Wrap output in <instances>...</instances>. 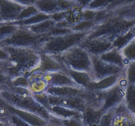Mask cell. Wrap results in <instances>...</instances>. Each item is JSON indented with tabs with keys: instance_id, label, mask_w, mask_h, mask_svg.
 <instances>
[{
	"instance_id": "8992f818",
	"label": "cell",
	"mask_w": 135,
	"mask_h": 126,
	"mask_svg": "<svg viewBox=\"0 0 135 126\" xmlns=\"http://www.w3.org/2000/svg\"><path fill=\"white\" fill-rule=\"evenodd\" d=\"M54 56L63 64L65 68L86 72L91 74L90 55L79 45L75 46L60 55Z\"/></svg>"
},
{
	"instance_id": "30bf717a",
	"label": "cell",
	"mask_w": 135,
	"mask_h": 126,
	"mask_svg": "<svg viewBox=\"0 0 135 126\" xmlns=\"http://www.w3.org/2000/svg\"><path fill=\"white\" fill-rule=\"evenodd\" d=\"M48 97L51 106H63L82 112L88 104L86 100L82 97H59L51 95H48Z\"/></svg>"
},
{
	"instance_id": "ac0fdd59",
	"label": "cell",
	"mask_w": 135,
	"mask_h": 126,
	"mask_svg": "<svg viewBox=\"0 0 135 126\" xmlns=\"http://www.w3.org/2000/svg\"><path fill=\"white\" fill-rule=\"evenodd\" d=\"M98 56L100 58V59L104 60L105 62L124 68V69L129 64L123 56L121 51L115 48H112L110 50Z\"/></svg>"
},
{
	"instance_id": "681fc988",
	"label": "cell",
	"mask_w": 135,
	"mask_h": 126,
	"mask_svg": "<svg viewBox=\"0 0 135 126\" xmlns=\"http://www.w3.org/2000/svg\"><path fill=\"white\" fill-rule=\"evenodd\" d=\"M50 125H51V124H50ZM51 126H54V125H51Z\"/></svg>"
},
{
	"instance_id": "e0dca14e",
	"label": "cell",
	"mask_w": 135,
	"mask_h": 126,
	"mask_svg": "<svg viewBox=\"0 0 135 126\" xmlns=\"http://www.w3.org/2000/svg\"><path fill=\"white\" fill-rule=\"evenodd\" d=\"M104 114L101 110L88 104L83 112L82 122L83 126H98Z\"/></svg>"
},
{
	"instance_id": "d4e9b609",
	"label": "cell",
	"mask_w": 135,
	"mask_h": 126,
	"mask_svg": "<svg viewBox=\"0 0 135 126\" xmlns=\"http://www.w3.org/2000/svg\"><path fill=\"white\" fill-rule=\"evenodd\" d=\"M124 104L129 112L135 117V84H129L127 87Z\"/></svg>"
},
{
	"instance_id": "3957f363",
	"label": "cell",
	"mask_w": 135,
	"mask_h": 126,
	"mask_svg": "<svg viewBox=\"0 0 135 126\" xmlns=\"http://www.w3.org/2000/svg\"><path fill=\"white\" fill-rule=\"evenodd\" d=\"M88 32H73L59 36L44 35L36 49L39 52L58 55L69 49L79 45L88 35Z\"/></svg>"
},
{
	"instance_id": "d6986e66",
	"label": "cell",
	"mask_w": 135,
	"mask_h": 126,
	"mask_svg": "<svg viewBox=\"0 0 135 126\" xmlns=\"http://www.w3.org/2000/svg\"><path fill=\"white\" fill-rule=\"evenodd\" d=\"M51 114L61 119L76 118L82 120L83 112L78 110H72L61 106H51L49 110Z\"/></svg>"
},
{
	"instance_id": "74e56055",
	"label": "cell",
	"mask_w": 135,
	"mask_h": 126,
	"mask_svg": "<svg viewBox=\"0 0 135 126\" xmlns=\"http://www.w3.org/2000/svg\"><path fill=\"white\" fill-rule=\"evenodd\" d=\"M11 80V77L1 65V66H0V85L3 86L7 85L10 82Z\"/></svg>"
},
{
	"instance_id": "52a82bcc",
	"label": "cell",
	"mask_w": 135,
	"mask_h": 126,
	"mask_svg": "<svg viewBox=\"0 0 135 126\" xmlns=\"http://www.w3.org/2000/svg\"><path fill=\"white\" fill-rule=\"evenodd\" d=\"M43 35H36L26 27L20 26L15 32L0 41V46L37 49Z\"/></svg>"
},
{
	"instance_id": "60d3db41",
	"label": "cell",
	"mask_w": 135,
	"mask_h": 126,
	"mask_svg": "<svg viewBox=\"0 0 135 126\" xmlns=\"http://www.w3.org/2000/svg\"><path fill=\"white\" fill-rule=\"evenodd\" d=\"M8 123H5V122H0V126H5V125Z\"/></svg>"
},
{
	"instance_id": "7c38bea8",
	"label": "cell",
	"mask_w": 135,
	"mask_h": 126,
	"mask_svg": "<svg viewBox=\"0 0 135 126\" xmlns=\"http://www.w3.org/2000/svg\"><path fill=\"white\" fill-rule=\"evenodd\" d=\"M40 63L38 68L35 71L43 74L65 70L63 64L57 59L54 55L40 52Z\"/></svg>"
},
{
	"instance_id": "f1b7e54d",
	"label": "cell",
	"mask_w": 135,
	"mask_h": 126,
	"mask_svg": "<svg viewBox=\"0 0 135 126\" xmlns=\"http://www.w3.org/2000/svg\"><path fill=\"white\" fill-rule=\"evenodd\" d=\"M121 51L128 63L135 61V38Z\"/></svg>"
},
{
	"instance_id": "7bdbcfd3",
	"label": "cell",
	"mask_w": 135,
	"mask_h": 126,
	"mask_svg": "<svg viewBox=\"0 0 135 126\" xmlns=\"http://www.w3.org/2000/svg\"><path fill=\"white\" fill-rule=\"evenodd\" d=\"M133 32H134V37H135V25H134V26H133Z\"/></svg>"
},
{
	"instance_id": "5bb4252c",
	"label": "cell",
	"mask_w": 135,
	"mask_h": 126,
	"mask_svg": "<svg viewBox=\"0 0 135 126\" xmlns=\"http://www.w3.org/2000/svg\"><path fill=\"white\" fill-rule=\"evenodd\" d=\"M44 78L47 81L48 86H70L80 87L75 83V81L65 70L46 74H44Z\"/></svg>"
},
{
	"instance_id": "603a6c76",
	"label": "cell",
	"mask_w": 135,
	"mask_h": 126,
	"mask_svg": "<svg viewBox=\"0 0 135 126\" xmlns=\"http://www.w3.org/2000/svg\"><path fill=\"white\" fill-rule=\"evenodd\" d=\"M55 23L56 22L55 21L50 18L47 20L44 21V22H40V23L32 25V26H27L26 28L36 35H43L47 34L51 29L54 28L55 26Z\"/></svg>"
},
{
	"instance_id": "b9f144b4",
	"label": "cell",
	"mask_w": 135,
	"mask_h": 126,
	"mask_svg": "<svg viewBox=\"0 0 135 126\" xmlns=\"http://www.w3.org/2000/svg\"><path fill=\"white\" fill-rule=\"evenodd\" d=\"M3 87L2 85H0V99H1V91L3 90Z\"/></svg>"
},
{
	"instance_id": "4fadbf2b",
	"label": "cell",
	"mask_w": 135,
	"mask_h": 126,
	"mask_svg": "<svg viewBox=\"0 0 135 126\" xmlns=\"http://www.w3.org/2000/svg\"><path fill=\"white\" fill-rule=\"evenodd\" d=\"M48 95L59 97H82L84 98L86 94L87 90L80 87L70 86H48L45 91Z\"/></svg>"
},
{
	"instance_id": "44dd1931",
	"label": "cell",
	"mask_w": 135,
	"mask_h": 126,
	"mask_svg": "<svg viewBox=\"0 0 135 126\" xmlns=\"http://www.w3.org/2000/svg\"><path fill=\"white\" fill-rule=\"evenodd\" d=\"M29 79L30 81V90L33 94L45 92L48 87L47 81L44 78V74L40 72L34 71L29 77Z\"/></svg>"
},
{
	"instance_id": "6da1fadb",
	"label": "cell",
	"mask_w": 135,
	"mask_h": 126,
	"mask_svg": "<svg viewBox=\"0 0 135 126\" xmlns=\"http://www.w3.org/2000/svg\"><path fill=\"white\" fill-rule=\"evenodd\" d=\"M9 53V59L3 62L2 67L11 79L24 76L29 77L38 68L40 55L36 49L2 47Z\"/></svg>"
},
{
	"instance_id": "277c9868",
	"label": "cell",
	"mask_w": 135,
	"mask_h": 126,
	"mask_svg": "<svg viewBox=\"0 0 135 126\" xmlns=\"http://www.w3.org/2000/svg\"><path fill=\"white\" fill-rule=\"evenodd\" d=\"M134 25L135 20L123 18L112 12L110 17L88 32L86 38L108 37L113 41L118 35L133 28Z\"/></svg>"
},
{
	"instance_id": "f546056e",
	"label": "cell",
	"mask_w": 135,
	"mask_h": 126,
	"mask_svg": "<svg viewBox=\"0 0 135 126\" xmlns=\"http://www.w3.org/2000/svg\"><path fill=\"white\" fill-rule=\"evenodd\" d=\"M39 13V10L37 9L36 7L34 4H32V5L26 7L25 9L22 10V12L18 14L15 21H21L28 19Z\"/></svg>"
},
{
	"instance_id": "484cf974",
	"label": "cell",
	"mask_w": 135,
	"mask_h": 126,
	"mask_svg": "<svg viewBox=\"0 0 135 126\" xmlns=\"http://www.w3.org/2000/svg\"><path fill=\"white\" fill-rule=\"evenodd\" d=\"M19 27V26L15 23L14 21H2L0 22V41L12 35Z\"/></svg>"
},
{
	"instance_id": "8fae6325",
	"label": "cell",
	"mask_w": 135,
	"mask_h": 126,
	"mask_svg": "<svg viewBox=\"0 0 135 126\" xmlns=\"http://www.w3.org/2000/svg\"><path fill=\"white\" fill-rule=\"evenodd\" d=\"M26 7L20 1L0 0V15L3 21H15L18 14Z\"/></svg>"
},
{
	"instance_id": "e575fe53",
	"label": "cell",
	"mask_w": 135,
	"mask_h": 126,
	"mask_svg": "<svg viewBox=\"0 0 135 126\" xmlns=\"http://www.w3.org/2000/svg\"><path fill=\"white\" fill-rule=\"evenodd\" d=\"M114 109L105 113L103 115L98 126H113V118L114 116Z\"/></svg>"
},
{
	"instance_id": "cb8c5ba5",
	"label": "cell",
	"mask_w": 135,
	"mask_h": 126,
	"mask_svg": "<svg viewBox=\"0 0 135 126\" xmlns=\"http://www.w3.org/2000/svg\"><path fill=\"white\" fill-rule=\"evenodd\" d=\"M135 38L133 28L129 30L121 35H118L113 41L112 48H115L119 51H121L124 47H126Z\"/></svg>"
},
{
	"instance_id": "7402d4cb",
	"label": "cell",
	"mask_w": 135,
	"mask_h": 126,
	"mask_svg": "<svg viewBox=\"0 0 135 126\" xmlns=\"http://www.w3.org/2000/svg\"><path fill=\"white\" fill-rule=\"evenodd\" d=\"M39 12L51 15L60 11L58 0H36L33 1Z\"/></svg>"
},
{
	"instance_id": "2e32d148",
	"label": "cell",
	"mask_w": 135,
	"mask_h": 126,
	"mask_svg": "<svg viewBox=\"0 0 135 126\" xmlns=\"http://www.w3.org/2000/svg\"><path fill=\"white\" fill-rule=\"evenodd\" d=\"M7 104V103H6ZM8 109L11 112V113L15 114L17 116L20 117L21 119H23L25 122L30 126H46L48 122L45 120L44 118L40 117L37 114H34L30 112L22 110L21 109L16 108L10 105L7 104Z\"/></svg>"
},
{
	"instance_id": "d590c367",
	"label": "cell",
	"mask_w": 135,
	"mask_h": 126,
	"mask_svg": "<svg viewBox=\"0 0 135 126\" xmlns=\"http://www.w3.org/2000/svg\"><path fill=\"white\" fill-rule=\"evenodd\" d=\"M9 123L13 126H30L20 117L13 113L9 119Z\"/></svg>"
},
{
	"instance_id": "bcb514c9",
	"label": "cell",
	"mask_w": 135,
	"mask_h": 126,
	"mask_svg": "<svg viewBox=\"0 0 135 126\" xmlns=\"http://www.w3.org/2000/svg\"><path fill=\"white\" fill-rule=\"evenodd\" d=\"M0 122H4V121H3V119H1V118H0ZM5 123H6V122H5Z\"/></svg>"
},
{
	"instance_id": "ffe728a7",
	"label": "cell",
	"mask_w": 135,
	"mask_h": 126,
	"mask_svg": "<svg viewBox=\"0 0 135 126\" xmlns=\"http://www.w3.org/2000/svg\"><path fill=\"white\" fill-rule=\"evenodd\" d=\"M65 72L71 77L78 86L83 89H86L89 84L92 81V76L88 72L74 70L67 68L65 69Z\"/></svg>"
},
{
	"instance_id": "ee69618b",
	"label": "cell",
	"mask_w": 135,
	"mask_h": 126,
	"mask_svg": "<svg viewBox=\"0 0 135 126\" xmlns=\"http://www.w3.org/2000/svg\"><path fill=\"white\" fill-rule=\"evenodd\" d=\"M5 126H13V125H11L9 123H7Z\"/></svg>"
},
{
	"instance_id": "4316f807",
	"label": "cell",
	"mask_w": 135,
	"mask_h": 126,
	"mask_svg": "<svg viewBox=\"0 0 135 126\" xmlns=\"http://www.w3.org/2000/svg\"><path fill=\"white\" fill-rule=\"evenodd\" d=\"M50 19V15L45 13H38L36 15L33 16L32 17L28 19L23 20L21 21H14L15 23L19 26H24V27H27V26H32L36 24L40 23V22H44L45 20Z\"/></svg>"
},
{
	"instance_id": "f35d334b",
	"label": "cell",
	"mask_w": 135,
	"mask_h": 126,
	"mask_svg": "<svg viewBox=\"0 0 135 126\" xmlns=\"http://www.w3.org/2000/svg\"><path fill=\"white\" fill-rule=\"evenodd\" d=\"M9 53L0 46V62L6 61L9 59Z\"/></svg>"
},
{
	"instance_id": "7a4b0ae2",
	"label": "cell",
	"mask_w": 135,
	"mask_h": 126,
	"mask_svg": "<svg viewBox=\"0 0 135 126\" xmlns=\"http://www.w3.org/2000/svg\"><path fill=\"white\" fill-rule=\"evenodd\" d=\"M128 85L129 83L124 75L117 85L108 90L99 92L87 90L85 99L88 104L100 109L105 114L123 103Z\"/></svg>"
},
{
	"instance_id": "d6a6232c",
	"label": "cell",
	"mask_w": 135,
	"mask_h": 126,
	"mask_svg": "<svg viewBox=\"0 0 135 126\" xmlns=\"http://www.w3.org/2000/svg\"><path fill=\"white\" fill-rule=\"evenodd\" d=\"M125 76L129 84H135V61L130 62L125 69Z\"/></svg>"
},
{
	"instance_id": "5b68a950",
	"label": "cell",
	"mask_w": 135,
	"mask_h": 126,
	"mask_svg": "<svg viewBox=\"0 0 135 126\" xmlns=\"http://www.w3.org/2000/svg\"><path fill=\"white\" fill-rule=\"evenodd\" d=\"M1 98L7 104L16 108L26 110L37 114L47 122H50L53 117L51 113L47 109L35 101L33 98V96L28 97H21L3 87V90L1 93Z\"/></svg>"
},
{
	"instance_id": "ba28073f",
	"label": "cell",
	"mask_w": 135,
	"mask_h": 126,
	"mask_svg": "<svg viewBox=\"0 0 135 126\" xmlns=\"http://www.w3.org/2000/svg\"><path fill=\"white\" fill-rule=\"evenodd\" d=\"M92 60V72L91 76L92 81H99L105 77L123 73L125 69L116 66L112 65L100 59L98 56L90 55Z\"/></svg>"
},
{
	"instance_id": "83f0119b",
	"label": "cell",
	"mask_w": 135,
	"mask_h": 126,
	"mask_svg": "<svg viewBox=\"0 0 135 126\" xmlns=\"http://www.w3.org/2000/svg\"><path fill=\"white\" fill-rule=\"evenodd\" d=\"M97 24H98L94 20H83L74 25L71 30L75 32H88Z\"/></svg>"
},
{
	"instance_id": "1f68e13d",
	"label": "cell",
	"mask_w": 135,
	"mask_h": 126,
	"mask_svg": "<svg viewBox=\"0 0 135 126\" xmlns=\"http://www.w3.org/2000/svg\"><path fill=\"white\" fill-rule=\"evenodd\" d=\"M10 83L11 85H13L15 87L30 89V79H29V77H25L24 76L13 77L11 80Z\"/></svg>"
},
{
	"instance_id": "4dcf8cb0",
	"label": "cell",
	"mask_w": 135,
	"mask_h": 126,
	"mask_svg": "<svg viewBox=\"0 0 135 126\" xmlns=\"http://www.w3.org/2000/svg\"><path fill=\"white\" fill-rule=\"evenodd\" d=\"M113 1H102V0H94L90 1L85 9L93 10H100L102 9H107Z\"/></svg>"
},
{
	"instance_id": "7dc6e473",
	"label": "cell",
	"mask_w": 135,
	"mask_h": 126,
	"mask_svg": "<svg viewBox=\"0 0 135 126\" xmlns=\"http://www.w3.org/2000/svg\"><path fill=\"white\" fill-rule=\"evenodd\" d=\"M46 126H51V125H50V123H47V125H46Z\"/></svg>"
},
{
	"instance_id": "8d00e7d4",
	"label": "cell",
	"mask_w": 135,
	"mask_h": 126,
	"mask_svg": "<svg viewBox=\"0 0 135 126\" xmlns=\"http://www.w3.org/2000/svg\"><path fill=\"white\" fill-rule=\"evenodd\" d=\"M61 126H83L82 120L76 118L61 119Z\"/></svg>"
},
{
	"instance_id": "836d02e7",
	"label": "cell",
	"mask_w": 135,
	"mask_h": 126,
	"mask_svg": "<svg viewBox=\"0 0 135 126\" xmlns=\"http://www.w3.org/2000/svg\"><path fill=\"white\" fill-rule=\"evenodd\" d=\"M32 96L35 101L38 102L40 104L47 109L48 111L50 110L51 106L50 103V101H49L48 94H46L45 92H43V93H38V94H33Z\"/></svg>"
},
{
	"instance_id": "ab89813d",
	"label": "cell",
	"mask_w": 135,
	"mask_h": 126,
	"mask_svg": "<svg viewBox=\"0 0 135 126\" xmlns=\"http://www.w3.org/2000/svg\"><path fill=\"white\" fill-rule=\"evenodd\" d=\"M129 126H135V118L133 119V120L132 121L131 123Z\"/></svg>"
},
{
	"instance_id": "c3c4849f",
	"label": "cell",
	"mask_w": 135,
	"mask_h": 126,
	"mask_svg": "<svg viewBox=\"0 0 135 126\" xmlns=\"http://www.w3.org/2000/svg\"><path fill=\"white\" fill-rule=\"evenodd\" d=\"M2 64H3V62H0V66H1Z\"/></svg>"
},
{
	"instance_id": "9c48e42d",
	"label": "cell",
	"mask_w": 135,
	"mask_h": 126,
	"mask_svg": "<svg viewBox=\"0 0 135 126\" xmlns=\"http://www.w3.org/2000/svg\"><path fill=\"white\" fill-rule=\"evenodd\" d=\"M113 40L108 37L86 38L80 44V47L85 49L90 55L100 56L112 48Z\"/></svg>"
},
{
	"instance_id": "9a60e30c",
	"label": "cell",
	"mask_w": 135,
	"mask_h": 126,
	"mask_svg": "<svg viewBox=\"0 0 135 126\" xmlns=\"http://www.w3.org/2000/svg\"><path fill=\"white\" fill-rule=\"evenodd\" d=\"M124 75L125 71L123 73L113 75L99 81H92L86 89L91 92H99L108 90L117 85Z\"/></svg>"
},
{
	"instance_id": "f6af8a7d",
	"label": "cell",
	"mask_w": 135,
	"mask_h": 126,
	"mask_svg": "<svg viewBox=\"0 0 135 126\" xmlns=\"http://www.w3.org/2000/svg\"><path fill=\"white\" fill-rule=\"evenodd\" d=\"M2 21H3V19H2V18H1V15H0V22H2Z\"/></svg>"
}]
</instances>
